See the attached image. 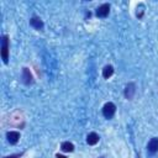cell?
Wrapping results in <instances>:
<instances>
[{
  "label": "cell",
  "mask_w": 158,
  "mask_h": 158,
  "mask_svg": "<svg viewBox=\"0 0 158 158\" xmlns=\"http://www.w3.org/2000/svg\"><path fill=\"white\" fill-rule=\"evenodd\" d=\"M110 12V5L109 4H102L96 9V16L98 17H106Z\"/></svg>",
  "instance_id": "3"
},
{
  "label": "cell",
  "mask_w": 158,
  "mask_h": 158,
  "mask_svg": "<svg viewBox=\"0 0 158 158\" xmlns=\"http://www.w3.org/2000/svg\"><path fill=\"white\" fill-rule=\"evenodd\" d=\"M116 112V106L114 102H106L102 107V115L106 118H111Z\"/></svg>",
  "instance_id": "2"
},
{
  "label": "cell",
  "mask_w": 158,
  "mask_h": 158,
  "mask_svg": "<svg viewBox=\"0 0 158 158\" xmlns=\"http://www.w3.org/2000/svg\"><path fill=\"white\" fill-rule=\"evenodd\" d=\"M1 57L4 63L9 62V37L6 35L1 38Z\"/></svg>",
  "instance_id": "1"
},
{
  "label": "cell",
  "mask_w": 158,
  "mask_h": 158,
  "mask_svg": "<svg viewBox=\"0 0 158 158\" xmlns=\"http://www.w3.org/2000/svg\"><path fill=\"white\" fill-rule=\"evenodd\" d=\"M135 91H136L135 84H133V83H130V84H127V86H126V89H125V96H126L127 99H132Z\"/></svg>",
  "instance_id": "7"
},
{
  "label": "cell",
  "mask_w": 158,
  "mask_h": 158,
  "mask_svg": "<svg viewBox=\"0 0 158 158\" xmlns=\"http://www.w3.org/2000/svg\"><path fill=\"white\" fill-rule=\"evenodd\" d=\"M60 148H62L63 152H73L74 151V144L70 143V142H63Z\"/></svg>",
  "instance_id": "11"
},
{
  "label": "cell",
  "mask_w": 158,
  "mask_h": 158,
  "mask_svg": "<svg viewBox=\"0 0 158 158\" xmlns=\"http://www.w3.org/2000/svg\"><path fill=\"white\" fill-rule=\"evenodd\" d=\"M6 138H7V141H9L11 144H15V143H17L19 139H20V133H19L17 131H10V132L6 133Z\"/></svg>",
  "instance_id": "4"
},
{
  "label": "cell",
  "mask_w": 158,
  "mask_h": 158,
  "mask_svg": "<svg viewBox=\"0 0 158 158\" xmlns=\"http://www.w3.org/2000/svg\"><path fill=\"white\" fill-rule=\"evenodd\" d=\"M114 74V67L112 65H105L104 67V69H102V77L105 78V79H107V78H110L111 75Z\"/></svg>",
  "instance_id": "10"
},
{
  "label": "cell",
  "mask_w": 158,
  "mask_h": 158,
  "mask_svg": "<svg viewBox=\"0 0 158 158\" xmlns=\"http://www.w3.org/2000/svg\"><path fill=\"white\" fill-rule=\"evenodd\" d=\"M22 80H23L25 84H31L32 83V74H31L28 68L22 69Z\"/></svg>",
  "instance_id": "6"
},
{
  "label": "cell",
  "mask_w": 158,
  "mask_h": 158,
  "mask_svg": "<svg viewBox=\"0 0 158 158\" xmlns=\"http://www.w3.org/2000/svg\"><path fill=\"white\" fill-rule=\"evenodd\" d=\"M56 157H57V158H67V157H64V156H62V154H57Z\"/></svg>",
  "instance_id": "13"
},
{
  "label": "cell",
  "mask_w": 158,
  "mask_h": 158,
  "mask_svg": "<svg viewBox=\"0 0 158 158\" xmlns=\"http://www.w3.org/2000/svg\"><path fill=\"white\" fill-rule=\"evenodd\" d=\"M98 142H99V136H98L95 132H91V133L88 135V137H86V143H88V144L94 146V144H96Z\"/></svg>",
  "instance_id": "9"
},
{
  "label": "cell",
  "mask_w": 158,
  "mask_h": 158,
  "mask_svg": "<svg viewBox=\"0 0 158 158\" xmlns=\"http://www.w3.org/2000/svg\"><path fill=\"white\" fill-rule=\"evenodd\" d=\"M147 148H148V151H149L151 153L157 152V151H158V138H157V137H153V138L148 142Z\"/></svg>",
  "instance_id": "8"
},
{
  "label": "cell",
  "mask_w": 158,
  "mask_h": 158,
  "mask_svg": "<svg viewBox=\"0 0 158 158\" xmlns=\"http://www.w3.org/2000/svg\"><path fill=\"white\" fill-rule=\"evenodd\" d=\"M22 153H17V154H11V156H7V157H4V158H21Z\"/></svg>",
  "instance_id": "12"
},
{
  "label": "cell",
  "mask_w": 158,
  "mask_h": 158,
  "mask_svg": "<svg viewBox=\"0 0 158 158\" xmlns=\"http://www.w3.org/2000/svg\"><path fill=\"white\" fill-rule=\"evenodd\" d=\"M30 25H31L33 28H36V30H42V28H43V22H42V20H41L40 17H37V16L31 17Z\"/></svg>",
  "instance_id": "5"
}]
</instances>
